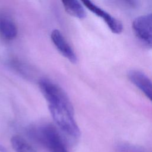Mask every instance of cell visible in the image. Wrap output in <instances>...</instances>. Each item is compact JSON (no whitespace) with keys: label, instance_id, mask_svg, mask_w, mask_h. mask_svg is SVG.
<instances>
[{"label":"cell","instance_id":"6da1fadb","mask_svg":"<svg viewBox=\"0 0 152 152\" xmlns=\"http://www.w3.org/2000/svg\"><path fill=\"white\" fill-rule=\"evenodd\" d=\"M51 115L59 128L68 135L78 138L80 129L75 121L74 108L71 101L48 104Z\"/></svg>","mask_w":152,"mask_h":152},{"label":"cell","instance_id":"7a4b0ae2","mask_svg":"<svg viewBox=\"0 0 152 152\" xmlns=\"http://www.w3.org/2000/svg\"><path fill=\"white\" fill-rule=\"evenodd\" d=\"M29 134L48 152H68L61 134L52 124L33 127L30 129Z\"/></svg>","mask_w":152,"mask_h":152},{"label":"cell","instance_id":"3957f363","mask_svg":"<svg viewBox=\"0 0 152 152\" xmlns=\"http://www.w3.org/2000/svg\"><path fill=\"white\" fill-rule=\"evenodd\" d=\"M132 27L139 42L145 48L152 49V13L135 18Z\"/></svg>","mask_w":152,"mask_h":152},{"label":"cell","instance_id":"277c9868","mask_svg":"<svg viewBox=\"0 0 152 152\" xmlns=\"http://www.w3.org/2000/svg\"><path fill=\"white\" fill-rule=\"evenodd\" d=\"M82 2L91 12L102 18L112 32L115 34H119L122 31L123 25L119 20L90 1H83Z\"/></svg>","mask_w":152,"mask_h":152},{"label":"cell","instance_id":"5b68a950","mask_svg":"<svg viewBox=\"0 0 152 152\" xmlns=\"http://www.w3.org/2000/svg\"><path fill=\"white\" fill-rule=\"evenodd\" d=\"M50 37L53 45L59 53L71 62L75 63L77 61V56L61 31L58 30H53Z\"/></svg>","mask_w":152,"mask_h":152},{"label":"cell","instance_id":"8992f818","mask_svg":"<svg viewBox=\"0 0 152 152\" xmlns=\"http://www.w3.org/2000/svg\"><path fill=\"white\" fill-rule=\"evenodd\" d=\"M128 77L129 80L152 102V81L151 80L144 72L135 69L129 71Z\"/></svg>","mask_w":152,"mask_h":152},{"label":"cell","instance_id":"52a82bcc","mask_svg":"<svg viewBox=\"0 0 152 152\" xmlns=\"http://www.w3.org/2000/svg\"><path fill=\"white\" fill-rule=\"evenodd\" d=\"M17 26L9 15L0 14V35L7 40H12L17 35Z\"/></svg>","mask_w":152,"mask_h":152},{"label":"cell","instance_id":"ba28073f","mask_svg":"<svg viewBox=\"0 0 152 152\" xmlns=\"http://www.w3.org/2000/svg\"><path fill=\"white\" fill-rule=\"evenodd\" d=\"M62 3L65 11L71 15L81 19L86 17V12L79 1L77 0H66L62 1Z\"/></svg>","mask_w":152,"mask_h":152},{"label":"cell","instance_id":"9c48e42d","mask_svg":"<svg viewBox=\"0 0 152 152\" xmlns=\"http://www.w3.org/2000/svg\"><path fill=\"white\" fill-rule=\"evenodd\" d=\"M11 142L15 152H36L24 138L18 135L13 136Z\"/></svg>","mask_w":152,"mask_h":152},{"label":"cell","instance_id":"30bf717a","mask_svg":"<svg viewBox=\"0 0 152 152\" xmlns=\"http://www.w3.org/2000/svg\"><path fill=\"white\" fill-rule=\"evenodd\" d=\"M0 152H8V151L4 146L0 145Z\"/></svg>","mask_w":152,"mask_h":152}]
</instances>
